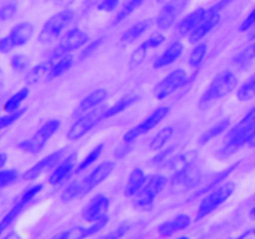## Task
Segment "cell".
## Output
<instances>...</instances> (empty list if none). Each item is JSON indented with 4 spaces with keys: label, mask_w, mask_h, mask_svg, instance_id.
Wrapping results in <instances>:
<instances>
[{
    "label": "cell",
    "mask_w": 255,
    "mask_h": 239,
    "mask_svg": "<svg viewBox=\"0 0 255 239\" xmlns=\"http://www.w3.org/2000/svg\"><path fill=\"white\" fill-rule=\"evenodd\" d=\"M237 84H238V79L234 75V72L229 71V70L222 71L221 74L214 77L213 81L211 82V85L207 87L204 94L202 95L201 100H199V107L207 109L218 100L223 99L224 96L231 94L236 89Z\"/></svg>",
    "instance_id": "6da1fadb"
},
{
    "label": "cell",
    "mask_w": 255,
    "mask_h": 239,
    "mask_svg": "<svg viewBox=\"0 0 255 239\" xmlns=\"http://www.w3.org/2000/svg\"><path fill=\"white\" fill-rule=\"evenodd\" d=\"M254 131L255 127H242L239 124H236L227 133L223 147L217 152V157L221 159H227L233 156L242 147L249 144Z\"/></svg>",
    "instance_id": "7a4b0ae2"
},
{
    "label": "cell",
    "mask_w": 255,
    "mask_h": 239,
    "mask_svg": "<svg viewBox=\"0 0 255 239\" xmlns=\"http://www.w3.org/2000/svg\"><path fill=\"white\" fill-rule=\"evenodd\" d=\"M234 189H236V184L233 182H227V183L222 184L214 188L213 192L207 194L203 199H202L201 204L198 207V212H197V219H202L204 217L209 216L213 213L218 207H221L229 197L233 194Z\"/></svg>",
    "instance_id": "3957f363"
},
{
    "label": "cell",
    "mask_w": 255,
    "mask_h": 239,
    "mask_svg": "<svg viewBox=\"0 0 255 239\" xmlns=\"http://www.w3.org/2000/svg\"><path fill=\"white\" fill-rule=\"evenodd\" d=\"M167 183V178L161 174H153L148 177L138 193L134 196V207L138 209H149L153 206L156 197L161 193Z\"/></svg>",
    "instance_id": "277c9868"
},
{
    "label": "cell",
    "mask_w": 255,
    "mask_h": 239,
    "mask_svg": "<svg viewBox=\"0 0 255 239\" xmlns=\"http://www.w3.org/2000/svg\"><path fill=\"white\" fill-rule=\"evenodd\" d=\"M60 127V121L59 120H50L46 123L42 124L39 129H37L36 133L29 139H25V141L20 142L17 144L19 149H21L22 152H27V153H39L42 151V148L45 147V144L47 143L50 138L55 134V132L59 129Z\"/></svg>",
    "instance_id": "5b68a950"
},
{
    "label": "cell",
    "mask_w": 255,
    "mask_h": 239,
    "mask_svg": "<svg viewBox=\"0 0 255 239\" xmlns=\"http://www.w3.org/2000/svg\"><path fill=\"white\" fill-rule=\"evenodd\" d=\"M74 20V12L71 10H61L52 15L44 24L39 34L40 42H50L59 37L61 32L71 24Z\"/></svg>",
    "instance_id": "8992f818"
},
{
    "label": "cell",
    "mask_w": 255,
    "mask_h": 239,
    "mask_svg": "<svg viewBox=\"0 0 255 239\" xmlns=\"http://www.w3.org/2000/svg\"><path fill=\"white\" fill-rule=\"evenodd\" d=\"M188 82V75L184 70L177 69L164 76L153 89V97L158 101L167 99L177 90L182 89Z\"/></svg>",
    "instance_id": "52a82bcc"
},
{
    "label": "cell",
    "mask_w": 255,
    "mask_h": 239,
    "mask_svg": "<svg viewBox=\"0 0 255 239\" xmlns=\"http://www.w3.org/2000/svg\"><path fill=\"white\" fill-rule=\"evenodd\" d=\"M229 1H231V0H221L218 4L207 9L206 15H204V17L202 19V21L199 22L197 29L189 35L191 42H197L199 41V40H202L207 34H209V32L218 25L219 20H221V11L227 6V4H228Z\"/></svg>",
    "instance_id": "ba28073f"
},
{
    "label": "cell",
    "mask_w": 255,
    "mask_h": 239,
    "mask_svg": "<svg viewBox=\"0 0 255 239\" xmlns=\"http://www.w3.org/2000/svg\"><path fill=\"white\" fill-rule=\"evenodd\" d=\"M32 32H34V25L30 24V22L24 21L16 24L15 26H12L9 34L1 39L0 50H1L2 54H6L14 47L22 46L29 41L30 37L32 36Z\"/></svg>",
    "instance_id": "9c48e42d"
},
{
    "label": "cell",
    "mask_w": 255,
    "mask_h": 239,
    "mask_svg": "<svg viewBox=\"0 0 255 239\" xmlns=\"http://www.w3.org/2000/svg\"><path fill=\"white\" fill-rule=\"evenodd\" d=\"M105 111H106L105 107H100V109H95L80 116L79 120L72 124L71 128L67 132V138L71 139V141H76V139L85 136L97 122L104 119Z\"/></svg>",
    "instance_id": "30bf717a"
},
{
    "label": "cell",
    "mask_w": 255,
    "mask_h": 239,
    "mask_svg": "<svg viewBox=\"0 0 255 239\" xmlns=\"http://www.w3.org/2000/svg\"><path fill=\"white\" fill-rule=\"evenodd\" d=\"M168 112L169 109L167 106H162L154 110V111L152 112L147 119H144L141 123L134 126L133 128H131L129 131H127L126 133H125V143H129V142L134 141V139L138 138L139 136H142V134L147 133V132L151 131L152 128H154V127H156L157 124H159V122L168 115Z\"/></svg>",
    "instance_id": "8fae6325"
},
{
    "label": "cell",
    "mask_w": 255,
    "mask_h": 239,
    "mask_svg": "<svg viewBox=\"0 0 255 239\" xmlns=\"http://www.w3.org/2000/svg\"><path fill=\"white\" fill-rule=\"evenodd\" d=\"M199 178H201V173L193 162L183 168L177 169L174 176L172 177L171 187L174 192L188 191L199 183Z\"/></svg>",
    "instance_id": "7c38bea8"
},
{
    "label": "cell",
    "mask_w": 255,
    "mask_h": 239,
    "mask_svg": "<svg viewBox=\"0 0 255 239\" xmlns=\"http://www.w3.org/2000/svg\"><path fill=\"white\" fill-rule=\"evenodd\" d=\"M115 169V162L112 161H106L100 163L99 166L95 167L91 171V173L87 174L81 182H79L80 189H81V196H85L89 192H91L92 189L96 188L99 184H101L110 174L112 173V171Z\"/></svg>",
    "instance_id": "4fadbf2b"
},
{
    "label": "cell",
    "mask_w": 255,
    "mask_h": 239,
    "mask_svg": "<svg viewBox=\"0 0 255 239\" xmlns=\"http://www.w3.org/2000/svg\"><path fill=\"white\" fill-rule=\"evenodd\" d=\"M89 41V36L85 31L79 29H74L70 32H67L66 36L62 39V41L57 45L52 51V57H59L69 55L71 51L80 49Z\"/></svg>",
    "instance_id": "5bb4252c"
},
{
    "label": "cell",
    "mask_w": 255,
    "mask_h": 239,
    "mask_svg": "<svg viewBox=\"0 0 255 239\" xmlns=\"http://www.w3.org/2000/svg\"><path fill=\"white\" fill-rule=\"evenodd\" d=\"M110 208V198L104 194H97L91 201L87 203V206L82 212V218L89 223H95L97 221L107 218V211Z\"/></svg>",
    "instance_id": "9a60e30c"
},
{
    "label": "cell",
    "mask_w": 255,
    "mask_h": 239,
    "mask_svg": "<svg viewBox=\"0 0 255 239\" xmlns=\"http://www.w3.org/2000/svg\"><path fill=\"white\" fill-rule=\"evenodd\" d=\"M41 189H42V184H35V186L30 187V188H27L26 191L22 193V196L20 197L19 201H17L16 203L12 206V208L9 211V213H7L4 218H2L1 231H5L7 227H10V224H11L12 222H14L15 219H16L17 217L21 214V212L24 211L25 207H26L27 204L32 201V198H34V197L36 196V194L39 193Z\"/></svg>",
    "instance_id": "2e32d148"
},
{
    "label": "cell",
    "mask_w": 255,
    "mask_h": 239,
    "mask_svg": "<svg viewBox=\"0 0 255 239\" xmlns=\"http://www.w3.org/2000/svg\"><path fill=\"white\" fill-rule=\"evenodd\" d=\"M187 4H188V0H168L157 16V25L159 29L166 30L171 27L178 15L187 6Z\"/></svg>",
    "instance_id": "e0dca14e"
},
{
    "label": "cell",
    "mask_w": 255,
    "mask_h": 239,
    "mask_svg": "<svg viewBox=\"0 0 255 239\" xmlns=\"http://www.w3.org/2000/svg\"><path fill=\"white\" fill-rule=\"evenodd\" d=\"M65 152H66V149L65 148L57 149V151H55L54 153L49 154V156H46V157H44L42 159H40L36 164H34L31 168L27 169V171L25 172L24 176H22L24 181H32V179L37 178L40 174L44 173L45 171H47V169H50L51 167H54L55 164H56L57 162H59L60 159L64 157Z\"/></svg>",
    "instance_id": "ac0fdd59"
},
{
    "label": "cell",
    "mask_w": 255,
    "mask_h": 239,
    "mask_svg": "<svg viewBox=\"0 0 255 239\" xmlns=\"http://www.w3.org/2000/svg\"><path fill=\"white\" fill-rule=\"evenodd\" d=\"M164 39H166V37H164L163 34H154L152 35L149 39H147L146 41L142 42V44L132 52L131 59H129V65H131V67H137L138 65H141L143 59L146 57L147 52L151 49L159 46V45L164 41Z\"/></svg>",
    "instance_id": "d6986e66"
},
{
    "label": "cell",
    "mask_w": 255,
    "mask_h": 239,
    "mask_svg": "<svg viewBox=\"0 0 255 239\" xmlns=\"http://www.w3.org/2000/svg\"><path fill=\"white\" fill-rule=\"evenodd\" d=\"M107 96H109V94H107V91L105 89L95 90V91H92L91 94L87 95V96L80 102L79 106L75 110L74 115L80 117L82 116V115L87 114V112L92 111V110L97 109V106H100V105L107 99Z\"/></svg>",
    "instance_id": "ffe728a7"
},
{
    "label": "cell",
    "mask_w": 255,
    "mask_h": 239,
    "mask_svg": "<svg viewBox=\"0 0 255 239\" xmlns=\"http://www.w3.org/2000/svg\"><path fill=\"white\" fill-rule=\"evenodd\" d=\"M207 9L204 7H199L196 9L194 11H192L191 14H188L187 16H184L181 21L177 25V34H179L181 36H187V35H191L194 30L197 29V26L199 25V22L202 21V19L206 15Z\"/></svg>",
    "instance_id": "44dd1931"
},
{
    "label": "cell",
    "mask_w": 255,
    "mask_h": 239,
    "mask_svg": "<svg viewBox=\"0 0 255 239\" xmlns=\"http://www.w3.org/2000/svg\"><path fill=\"white\" fill-rule=\"evenodd\" d=\"M191 224V218L187 214H179L171 221H167L158 227V233L162 237H171L177 232L184 231Z\"/></svg>",
    "instance_id": "7402d4cb"
},
{
    "label": "cell",
    "mask_w": 255,
    "mask_h": 239,
    "mask_svg": "<svg viewBox=\"0 0 255 239\" xmlns=\"http://www.w3.org/2000/svg\"><path fill=\"white\" fill-rule=\"evenodd\" d=\"M75 162H76V153H71L69 157H66L56 167V169H54V172H52L49 178V183L51 186H57L61 182H64L71 174L72 169L75 167Z\"/></svg>",
    "instance_id": "603a6c76"
},
{
    "label": "cell",
    "mask_w": 255,
    "mask_h": 239,
    "mask_svg": "<svg viewBox=\"0 0 255 239\" xmlns=\"http://www.w3.org/2000/svg\"><path fill=\"white\" fill-rule=\"evenodd\" d=\"M52 66L54 64L51 61H45L30 69L26 74L27 84L39 85L46 80L52 79Z\"/></svg>",
    "instance_id": "cb8c5ba5"
},
{
    "label": "cell",
    "mask_w": 255,
    "mask_h": 239,
    "mask_svg": "<svg viewBox=\"0 0 255 239\" xmlns=\"http://www.w3.org/2000/svg\"><path fill=\"white\" fill-rule=\"evenodd\" d=\"M183 52V45L179 41H174L167 47L163 51V54L159 57H157L156 61L153 62L154 69H162V67H166L168 65L173 64L177 59L182 55Z\"/></svg>",
    "instance_id": "d4e9b609"
},
{
    "label": "cell",
    "mask_w": 255,
    "mask_h": 239,
    "mask_svg": "<svg viewBox=\"0 0 255 239\" xmlns=\"http://www.w3.org/2000/svg\"><path fill=\"white\" fill-rule=\"evenodd\" d=\"M106 224H107V218H104L101 219V221L95 222L91 227H87V228H82V227H80V228L69 229V231L64 232L62 234L56 236V238H61V239L62 238H74V239L86 238V237L94 236L95 233L101 231Z\"/></svg>",
    "instance_id": "484cf974"
},
{
    "label": "cell",
    "mask_w": 255,
    "mask_h": 239,
    "mask_svg": "<svg viewBox=\"0 0 255 239\" xmlns=\"http://www.w3.org/2000/svg\"><path fill=\"white\" fill-rule=\"evenodd\" d=\"M146 181L147 177L144 172L141 168H134L131 172V174H129L128 181H127L126 187H125V197L131 198V197L136 196L139 192V189L146 183Z\"/></svg>",
    "instance_id": "4316f807"
},
{
    "label": "cell",
    "mask_w": 255,
    "mask_h": 239,
    "mask_svg": "<svg viewBox=\"0 0 255 239\" xmlns=\"http://www.w3.org/2000/svg\"><path fill=\"white\" fill-rule=\"evenodd\" d=\"M148 20H143V21L137 22V24L132 25L128 30H126V31L124 32V35L121 36V40H120V41H121L122 45H131L132 42H134L137 39H139V37L148 30Z\"/></svg>",
    "instance_id": "83f0119b"
},
{
    "label": "cell",
    "mask_w": 255,
    "mask_h": 239,
    "mask_svg": "<svg viewBox=\"0 0 255 239\" xmlns=\"http://www.w3.org/2000/svg\"><path fill=\"white\" fill-rule=\"evenodd\" d=\"M137 100H138V97L132 96V95L131 96L128 95V96L122 97V99L119 100V101H117L114 106L110 107V109H106V111H105V114H104V119H109V117H112V116H115V115L120 114V112L125 111L127 107L132 106V105H133Z\"/></svg>",
    "instance_id": "f1b7e54d"
},
{
    "label": "cell",
    "mask_w": 255,
    "mask_h": 239,
    "mask_svg": "<svg viewBox=\"0 0 255 239\" xmlns=\"http://www.w3.org/2000/svg\"><path fill=\"white\" fill-rule=\"evenodd\" d=\"M29 92H30L29 89H26V87H25V89L19 90L16 94L12 95V96L10 97L6 102H5L4 106H2L4 112L10 114V112H12V111H16V110L20 107V105H21V102L24 101L27 96H29Z\"/></svg>",
    "instance_id": "f546056e"
},
{
    "label": "cell",
    "mask_w": 255,
    "mask_h": 239,
    "mask_svg": "<svg viewBox=\"0 0 255 239\" xmlns=\"http://www.w3.org/2000/svg\"><path fill=\"white\" fill-rule=\"evenodd\" d=\"M229 124H231L229 119L222 120V121H219L218 123H216L214 126H212L208 131L204 132V133L202 134L201 138H199V142H201V143H207V142H209L211 139L216 138L217 136H219L222 132H224L227 128H228Z\"/></svg>",
    "instance_id": "4dcf8cb0"
},
{
    "label": "cell",
    "mask_w": 255,
    "mask_h": 239,
    "mask_svg": "<svg viewBox=\"0 0 255 239\" xmlns=\"http://www.w3.org/2000/svg\"><path fill=\"white\" fill-rule=\"evenodd\" d=\"M173 132V127H164L163 129H161V131L153 137L151 144H149V148H151L152 151H159V149L172 138Z\"/></svg>",
    "instance_id": "1f68e13d"
},
{
    "label": "cell",
    "mask_w": 255,
    "mask_h": 239,
    "mask_svg": "<svg viewBox=\"0 0 255 239\" xmlns=\"http://www.w3.org/2000/svg\"><path fill=\"white\" fill-rule=\"evenodd\" d=\"M237 97L243 102L249 101L255 97V75L239 87V90L237 91Z\"/></svg>",
    "instance_id": "d6a6232c"
},
{
    "label": "cell",
    "mask_w": 255,
    "mask_h": 239,
    "mask_svg": "<svg viewBox=\"0 0 255 239\" xmlns=\"http://www.w3.org/2000/svg\"><path fill=\"white\" fill-rule=\"evenodd\" d=\"M207 55V45L206 44H199L193 49V51L189 55L188 65L192 69H198L203 62L204 57Z\"/></svg>",
    "instance_id": "836d02e7"
},
{
    "label": "cell",
    "mask_w": 255,
    "mask_h": 239,
    "mask_svg": "<svg viewBox=\"0 0 255 239\" xmlns=\"http://www.w3.org/2000/svg\"><path fill=\"white\" fill-rule=\"evenodd\" d=\"M72 64H74V57L70 56V55L59 57V61L55 62L54 66H52V77L65 74L72 66Z\"/></svg>",
    "instance_id": "e575fe53"
},
{
    "label": "cell",
    "mask_w": 255,
    "mask_h": 239,
    "mask_svg": "<svg viewBox=\"0 0 255 239\" xmlns=\"http://www.w3.org/2000/svg\"><path fill=\"white\" fill-rule=\"evenodd\" d=\"M104 147H105V144H104V143H100V144H97V146L95 147V148L92 149V151L90 152V153L87 154V156L85 157V158L82 159L81 162H80L79 167H77V172H81V171H84V169H86L87 167H90V166H91V164L94 163V162L96 161V159L99 158L100 156H101L102 151H104Z\"/></svg>",
    "instance_id": "d590c367"
},
{
    "label": "cell",
    "mask_w": 255,
    "mask_h": 239,
    "mask_svg": "<svg viewBox=\"0 0 255 239\" xmlns=\"http://www.w3.org/2000/svg\"><path fill=\"white\" fill-rule=\"evenodd\" d=\"M254 59H255V42L254 44H252L251 46L246 47L243 51L239 52V54L236 56V59H234V62H236L238 66L244 67L247 66V65L251 64Z\"/></svg>",
    "instance_id": "8d00e7d4"
},
{
    "label": "cell",
    "mask_w": 255,
    "mask_h": 239,
    "mask_svg": "<svg viewBox=\"0 0 255 239\" xmlns=\"http://www.w3.org/2000/svg\"><path fill=\"white\" fill-rule=\"evenodd\" d=\"M143 1L144 0H128V1L125 4V6L120 10L119 14H117L116 24H119V22H121L122 20L126 19L127 16H129V15H131L132 12L139 6V5L143 4Z\"/></svg>",
    "instance_id": "74e56055"
},
{
    "label": "cell",
    "mask_w": 255,
    "mask_h": 239,
    "mask_svg": "<svg viewBox=\"0 0 255 239\" xmlns=\"http://www.w3.org/2000/svg\"><path fill=\"white\" fill-rule=\"evenodd\" d=\"M9 66L11 67L14 71H24L29 67V59L25 55L17 54L10 57Z\"/></svg>",
    "instance_id": "f35d334b"
},
{
    "label": "cell",
    "mask_w": 255,
    "mask_h": 239,
    "mask_svg": "<svg viewBox=\"0 0 255 239\" xmlns=\"http://www.w3.org/2000/svg\"><path fill=\"white\" fill-rule=\"evenodd\" d=\"M81 196V189H80V184L79 182H74V183L70 184L64 192H62V201L64 202H70V201H74V199L79 198Z\"/></svg>",
    "instance_id": "ab89813d"
},
{
    "label": "cell",
    "mask_w": 255,
    "mask_h": 239,
    "mask_svg": "<svg viewBox=\"0 0 255 239\" xmlns=\"http://www.w3.org/2000/svg\"><path fill=\"white\" fill-rule=\"evenodd\" d=\"M239 166V163H236V164H233V166L231 167V168H228V169H226V171H223L222 172V173H219L218 176H216L213 178V181H212V183L211 184H208V186L206 187V188L203 189V191H201V192H197L196 193V196H199V194H202L203 193V192H206V191H208V189H212L214 187V188H216V187H218V184H219V182H222L223 181V179H226L227 177L229 176V174L232 173V172L234 171V169L237 168V167Z\"/></svg>",
    "instance_id": "60d3db41"
},
{
    "label": "cell",
    "mask_w": 255,
    "mask_h": 239,
    "mask_svg": "<svg viewBox=\"0 0 255 239\" xmlns=\"http://www.w3.org/2000/svg\"><path fill=\"white\" fill-rule=\"evenodd\" d=\"M26 112V107H24V109H17L16 111H12L10 112V114H7L6 116H4L1 119V128H6L7 126H10V124H12L14 122H16L17 120L20 119V117L22 116V115Z\"/></svg>",
    "instance_id": "b9f144b4"
},
{
    "label": "cell",
    "mask_w": 255,
    "mask_h": 239,
    "mask_svg": "<svg viewBox=\"0 0 255 239\" xmlns=\"http://www.w3.org/2000/svg\"><path fill=\"white\" fill-rule=\"evenodd\" d=\"M17 178V171L16 169H1L0 172V187L5 188L9 186L10 183Z\"/></svg>",
    "instance_id": "7bdbcfd3"
},
{
    "label": "cell",
    "mask_w": 255,
    "mask_h": 239,
    "mask_svg": "<svg viewBox=\"0 0 255 239\" xmlns=\"http://www.w3.org/2000/svg\"><path fill=\"white\" fill-rule=\"evenodd\" d=\"M174 152V147H169V148L167 149H163V151L159 152L157 156H154L153 158L151 159V163L152 164H157V166H159V164H163L169 161V158L172 157V154H173Z\"/></svg>",
    "instance_id": "ee69618b"
},
{
    "label": "cell",
    "mask_w": 255,
    "mask_h": 239,
    "mask_svg": "<svg viewBox=\"0 0 255 239\" xmlns=\"http://www.w3.org/2000/svg\"><path fill=\"white\" fill-rule=\"evenodd\" d=\"M15 14H16V5L6 4L1 7V10H0V19H1L2 21H7V20L12 19Z\"/></svg>",
    "instance_id": "f6af8a7d"
},
{
    "label": "cell",
    "mask_w": 255,
    "mask_h": 239,
    "mask_svg": "<svg viewBox=\"0 0 255 239\" xmlns=\"http://www.w3.org/2000/svg\"><path fill=\"white\" fill-rule=\"evenodd\" d=\"M254 25H255V6L253 7V10H252V11L249 12L248 16H247L246 19L243 20V22H242L241 31L242 32L248 31V30H251L252 27L254 26Z\"/></svg>",
    "instance_id": "bcb514c9"
},
{
    "label": "cell",
    "mask_w": 255,
    "mask_h": 239,
    "mask_svg": "<svg viewBox=\"0 0 255 239\" xmlns=\"http://www.w3.org/2000/svg\"><path fill=\"white\" fill-rule=\"evenodd\" d=\"M237 124H239V126L242 127H255V107H253V109L242 119V121Z\"/></svg>",
    "instance_id": "7dc6e473"
},
{
    "label": "cell",
    "mask_w": 255,
    "mask_h": 239,
    "mask_svg": "<svg viewBox=\"0 0 255 239\" xmlns=\"http://www.w3.org/2000/svg\"><path fill=\"white\" fill-rule=\"evenodd\" d=\"M119 5V0H102L99 5H97V10L100 11H112L116 9Z\"/></svg>",
    "instance_id": "c3c4849f"
},
{
    "label": "cell",
    "mask_w": 255,
    "mask_h": 239,
    "mask_svg": "<svg viewBox=\"0 0 255 239\" xmlns=\"http://www.w3.org/2000/svg\"><path fill=\"white\" fill-rule=\"evenodd\" d=\"M101 42H102V39H96L95 41H92L91 44H90V46L86 47V50H84V52H82V55H81L82 59H85V57L89 56L90 54H92V52L97 49V46H99V45H101Z\"/></svg>",
    "instance_id": "681fc988"
},
{
    "label": "cell",
    "mask_w": 255,
    "mask_h": 239,
    "mask_svg": "<svg viewBox=\"0 0 255 239\" xmlns=\"http://www.w3.org/2000/svg\"><path fill=\"white\" fill-rule=\"evenodd\" d=\"M127 231H128V226L124 224V226H121L120 228H117L115 233L109 234V237L110 238H119V237H124L125 234H126Z\"/></svg>",
    "instance_id": "f907efd6"
},
{
    "label": "cell",
    "mask_w": 255,
    "mask_h": 239,
    "mask_svg": "<svg viewBox=\"0 0 255 239\" xmlns=\"http://www.w3.org/2000/svg\"><path fill=\"white\" fill-rule=\"evenodd\" d=\"M241 238H255V228L254 229H248L246 233L242 234Z\"/></svg>",
    "instance_id": "816d5d0a"
},
{
    "label": "cell",
    "mask_w": 255,
    "mask_h": 239,
    "mask_svg": "<svg viewBox=\"0 0 255 239\" xmlns=\"http://www.w3.org/2000/svg\"><path fill=\"white\" fill-rule=\"evenodd\" d=\"M6 159H7L6 153H4V152H2L1 157H0V167H1V168H4L5 163H6Z\"/></svg>",
    "instance_id": "f5cc1de1"
},
{
    "label": "cell",
    "mask_w": 255,
    "mask_h": 239,
    "mask_svg": "<svg viewBox=\"0 0 255 239\" xmlns=\"http://www.w3.org/2000/svg\"><path fill=\"white\" fill-rule=\"evenodd\" d=\"M249 146H251V147H255V131H254L253 136H252L251 141H249Z\"/></svg>",
    "instance_id": "db71d44e"
},
{
    "label": "cell",
    "mask_w": 255,
    "mask_h": 239,
    "mask_svg": "<svg viewBox=\"0 0 255 239\" xmlns=\"http://www.w3.org/2000/svg\"><path fill=\"white\" fill-rule=\"evenodd\" d=\"M251 217H252V218H253V219H255V207L251 211Z\"/></svg>",
    "instance_id": "11a10c76"
},
{
    "label": "cell",
    "mask_w": 255,
    "mask_h": 239,
    "mask_svg": "<svg viewBox=\"0 0 255 239\" xmlns=\"http://www.w3.org/2000/svg\"><path fill=\"white\" fill-rule=\"evenodd\" d=\"M157 1H158V2H167L168 0H157Z\"/></svg>",
    "instance_id": "9f6ffc18"
}]
</instances>
